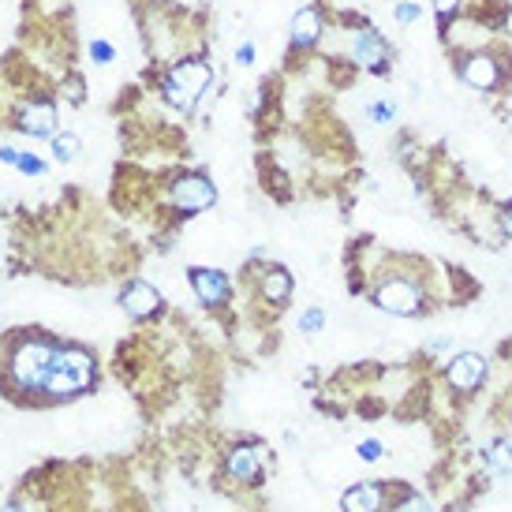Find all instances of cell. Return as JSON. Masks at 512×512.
Segmentation results:
<instances>
[{
  "mask_svg": "<svg viewBox=\"0 0 512 512\" xmlns=\"http://www.w3.org/2000/svg\"><path fill=\"white\" fill-rule=\"evenodd\" d=\"M161 90H164V101H169L172 108L191 113V108L198 105V98L213 90V68L206 60H195V57L180 60V64H172L169 76H164Z\"/></svg>",
  "mask_w": 512,
  "mask_h": 512,
  "instance_id": "cell-1",
  "label": "cell"
},
{
  "mask_svg": "<svg viewBox=\"0 0 512 512\" xmlns=\"http://www.w3.org/2000/svg\"><path fill=\"white\" fill-rule=\"evenodd\" d=\"M57 348H52L49 340H27L15 348L12 356V378L15 386L23 389H45V378L52 371V363H57Z\"/></svg>",
  "mask_w": 512,
  "mask_h": 512,
  "instance_id": "cell-2",
  "label": "cell"
},
{
  "mask_svg": "<svg viewBox=\"0 0 512 512\" xmlns=\"http://www.w3.org/2000/svg\"><path fill=\"white\" fill-rule=\"evenodd\" d=\"M94 381V359L86 352H60L45 378V393L52 396H76Z\"/></svg>",
  "mask_w": 512,
  "mask_h": 512,
  "instance_id": "cell-3",
  "label": "cell"
},
{
  "mask_svg": "<svg viewBox=\"0 0 512 512\" xmlns=\"http://www.w3.org/2000/svg\"><path fill=\"white\" fill-rule=\"evenodd\" d=\"M348 57L356 60V68H363V71H374V76H381V71H389V64H393V45L386 42V34H381L378 27H371V23H359V27L352 30Z\"/></svg>",
  "mask_w": 512,
  "mask_h": 512,
  "instance_id": "cell-4",
  "label": "cell"
},
{
  "mask_svg": "<svg viewBox=\"0 0 512 512\" xmlns=\"http://www.w3.org/2000/svg\"><path fill=\"white\" fill-rule=\"evenodd\" d=\"M374 303L386 310V315H396V318H415L419 310H423V292L419 284L404 281V277H389L374 292Z\"/></svg>",
  "mask_w": 512,
  "mask_h": 512,
  "instance_id": "cell-5",
  "label": "cell"
},
{
  "mask_svg": "<svg viewBox=\"0 0 512 512\" xmlns=\"http://www.w3.org/2000/svg\"><path fill=\"white\" fill-rule=\"evenodd\" d=\"M217 203V191L206 176H198V172H184V176H176L172 180V206L176 210H184V213H203Z\"/></svg>",
  "mask_w": 512,
  "mask_h": 512,
  "instance_id": "cell-6",
  "label": "cell"
},
{
  "mask_svg": "<svg viewBox=\"0 0 512 512\" xmlns=\"http://www.w3.org/2000/svg\"><path fill=\"white\" fill-rule=\"evenodd\" d=\"M460 79L479 94H493L501 86V60L486 49H475L460 60Z\"/></svg>",
  "mask_w": 512,
  "mask_h": 512,
  "instance_id": "cell-7",
  "label": "cell"
},
{
  "mask_svg": "<svg viewBox=\"0 0 512 512\" xmlns=\"http://www.w3.org/2000/svg\"><path fill=\"white\" fill-rule=\"evenodd\" d=\"M445 378H449V386L460 389V393L479 389L483 378H486V356H479V352H460V356H452Z\"/></svg>",
  "mask_w": 512,
  "mask_h": 512,
  "instance_id": "cell-8",
  "label": "cell"
},
{
  "mask_svg": "<svg viewBox=\"0 0 512 512\" xmlns=\"http://www.w3.org/2000/svg\"><path fill=\"white\" fill-rule=\"evenodd\" d=\"M191 288L203 303H225L228 300V277L221 269H206V266H195L191 269Z\"/></svg>",
  "mask_w": 512,
  "mask_h": 512,
  "instance_id": "cell-9",
  "label": "cell"
},
{
  "mask_svg": "<svg viewBox=\"0 0 512 512\" xmlns=\"http://www.w3.org/2000/svg\"><path fill=\"white\" fill-rule=\"evenodd\" d=\"M120 303H124V310H127L132 318H150L154 310L161 307V292H157L154 284H146V281H135V284L124 288Z\"/></svg>",
  "mask_w": 512,
  "mask_h": 512,
  "instance_id": "cell-10",
  "label": "cell"
},
{
  "mask_svg": "<svg viewBox=\"0 0 512 512\" xmlns=\"http://www.w3.org/2000/svg\"><path fill=\"white\" fill-rule=\"evenodd\" d=\"M325 30V20L318 8H300L296 15H292V45L296 49H310Z\"/></svg>",
  "mask_w": 512,
  "mask_h": 512,
  "instance_id": "cell-11",
  "label": "cell"
},
{
  "mask_svg": "<svg viewBox=\"0 0 512 512\" xmlns=\"http://www.w3.org/2000/svg\"><path fill=\"white\" fill-rule=\"evenodd\" d=\"M20 127L27 135L34 139H42V135H52V127H57V105L52 101H34L23 108V116H20Z\"/></svg>",
  "mask_w": 512,
  "mask_h": 512,
  "instance_id": "cell-12",
  "label": "cell"
},
{
  "mask_svg": "<svg viewBox=\"0 0 512 512\" xmlns=\"http://www.w3.org/2000/svg\"><path fill=\"white\" fill-rule=\"evenodd\" d=\"M344 512H378L381 508V486L378 483H359L344 493Z\"/></svg>",
  "mask_w": 512,
  "mask_h": 512,
  "instance_id": "cell-13",
  "label": "cell"
},
{
  "mask_svg": "<svg viewBox=\"0 0 512 512\" xmlns=\"http://www.w3.org/2000/svg\"><path fill=\"white\" fill-rule=\"evenodd\" d=\"M228 475H232V479H244V483L259 479V452H254L251 445L232 449V456H228Z\"/></svg>",
  "mask_w": 512,
  "mask_h": 512,
  "instance_id": "cell-14",
  "label": "cell"
},
{
  "mask_svg": "<svg viewBox=\"0 0 512 512\" xmlns=\"http://www.w3.org/2000/svg\"><path fill=\"white\" fill-rule=\"evenodd\" d=\"M262 296L273 300V303H284V300L292 296V277H288V269L269 266V269L262 273Z\"/></svg>",
  "mask_w": 512,
  "mask_h": 512,
  "instance_id": "cell-15",
  "label": "cell"
},
{
  "mask_svg": "<svg viewBox=\"0 0 512 512\" xmlns=\"http://www.w3.org/2000/svg\"><path fill=\"white\" fill-rule=\"evenodd\" d=\"M486 464L498 471V475H512V445L508 442H493L486 449Z\"/></svg>",
  "mask_w": 512,
  "mask_h": 512,
  "instance_id": "cell-16",
  "label": "cell"
},
{
  "mask_svg": "<svg viewBox=\"0 0 512 512\" xmlns=\"http://www.w3.org/2000/svg\"><path fill=\"white\" fill-rule=\"evenodd\" d=\"M52 154H57V161H76L79 157V139L71 132L57 135V139H52Z\"/></svg>",
  "mask_w": 512,
  "mask_h": 512,
  "instance_id": "cell-17",
  "label": "cell"
},
{
  "mask_svg": "<svg viewBox=\"0 0 512 512\" xmlns=\"http://www.w3.org/2000/svg\"><path fill=\"white\" fill-rule=\"evenodd\" d=\"M363 113H367L371 124H393L396 120V105L393 101H371Z\"/></svg>",
  "mask_w": 512,
  "mask_h": 512,
  "instance_id": "cell-18",
  "label": "cell"
},
{
  "mask_svg": "<svg viewBox=\"0 0 512 512\" xmlns=\"http://www.w3.org/2000/svg\"><path fill=\"white\" fill-rule=\"evenodd\" d=\"M393 20H396L400 27H412V23H419V20H423V8H419V4H412V0H400V4L393 8Z\"/></svg>",
  "mask_w": 512,
  "mask_h": 512,
  "instance_id": "cell-19",
  "label": "cell"
},
{
  "mask_svg": "<svg viewBox=\"0 0 512 512\" xmlns=\"http://www.w3.org/2000/svg\"><path fill=\"white\" fill-rule=\"evenodd\" d=\"M456 12H460V0H434V15L442 20V27L449 20H456Z\"/></svg>",
  "mask_w": 512,
  "mask_h": 512,
  "instance_id": "cell-20",
  "label": "cell"
},
{
  "mask_svg": "<svg viewBox=\"0 0 512 512\" xmlns=\"http://www.w3.org/2000/svg\"><path fill=\"white\" fill-rule=\"evenodd\" d=\"M325 325V315H322V310L318 307H310L307 310V315L300 318V329H303V333H318V329Z\"/></svg>",
  "mask_w": 512,
  "mask_h": 512,
  "instance_id": "cell-21",
  "label": "cell"
},
{
  "mask_svg": "<svg viewBox=\"0 0 512 512\" xmlns=\"http://www.w3.org/2000/svg\"><path fill=\"white\" fill-rule=\"evenodd\" d=\"M15 169H23L27 176H42L45 172V164L38 157H30V154H20V161H15Z\"/></svg>",
  "mask_w": 512,
  "mask_h": 512,
  "instance_id": "cell-22",
  "label": "cell"
},
{
  "mask_svg": "<svg viewBox=\"0 0 512 512\" xmlns=\"http://www.w3.org/2000/svg\"><path fill=\"white\" fill-rule=\"evenodd\" d=\"M90 57H94L98 64H108V60H113V45H108V42H90Z\"/></svg>",
  "mask_w": 512,
  "mask_h": 512,
  "instance_id": "cell-23",
  "label": "cell"
},
{
  "mask_svg": "<svg viewBox=\"0 0 512 512\" xmlns=\"http://www.w3.org/2000/svg\"><path fill=\"white\" fill-rule=\"evenodd\" d=\"M64 90H68V98H71V101H76V105L83 101V79H79V76H71V79L64 83Z\"/></svg>",
  "mask_w": 512,
  "mask_h": 512,
  "instance_id": "cell-24",
  "label": "cell"
},
{
  "mask_svg": "<svg viewBox=\"0 0 512 512\" xmlns=\"http://www.w3.org/2000/svg\"><path fill=\"white\" fill-rule=\"evenodd\" d=\"M396 512H434V508H430V501H423V498H408Z\"/></svg>",
  "mask_w": 512,
  "mask_h": 512,
  "instance_id": "cell-25",
  "label": "cell"
},
{
  "mask_svg": "<svg viewBox=\"0 0 512 512\" xmlns=\"http://www.w3.org/2000/svg\"><path fill=\"white\" fill-rule=\"evenodd\" d=\"M356 452L363 456V460H378V456H381V445H378V442H359Z\"/></svg>",
  "mask_w": 512,
  "mask_h": 512,
  "instance_id": "cell-26",
  "label": "cell"
},
{
  "mask_svg": "<svg viewBox=\"0 0 512 512\" xmlns=\"http://www.w3.org/2000/svg\"><path fill=\"white\" fill-rule=\"evenodd\" d=\"M251 60H254V42H244L236 49V64H251Z\"/></svg>",
  "mask_w": 512,
  "mask_h": 512,
  "instance_id": "cell-27",
  "label": "cell"
},
{
  "mask_svg": "<svg viewBox=\"0 0 512 512\" xmlns=\"http://www.w3.org/2000/svg\"><path fill=\"white\" fill-rule=\"evenodd\" d=\"M0 161L15 164V161H20V150H12V146H0Z\"/></svg>",
  "mask_w": 512,
  "mask_h": 512,
  "instance_id": "cell-28",
  "label": "cell"
},
{
  "mask_svg": "<svg viewBox=\"0 0 512 512\" xmlns=\"http://www.w3.org/2000/svg\"><path fill=\"white\" fill-rule=\"evenodd\" d=\"M501 232H505L508 240H512V206H508V210L501 213Z\"/></svg>",
  "mask_w": 512,
  "mask_h": 512,
  "instance_id": "cell-29",
  "label": "cell"
},
{
  "mask_svg": "<svg viewBox=\"0 0 512 512\" xmlns=\"http://www.w3.org/2000/svg\"><path fill=\"white\" fill-rule=\"evenodd\" d=\"M4 512H23V508H20V505H8V508H4Z\"/></svg>",
  "mask_w": 512,
  "mask_h": 512,
  "instance_id": "cell-30",
  "label": "cell"
},
{
  "mask_svg": "<svg viewBox=\"0 0 512 512\" xmlns=\"http://www.w3.org/2000/svg\"><path fill=\"white\" fill-rule=\"evenodd\" d=\"M508 132H512V113H508Z\"/></svg>",
  "mask_w": 512,
  "mask_h": 512,
  "instance_id": "cell-31",
  "label": "cell"
}]
</instances>
